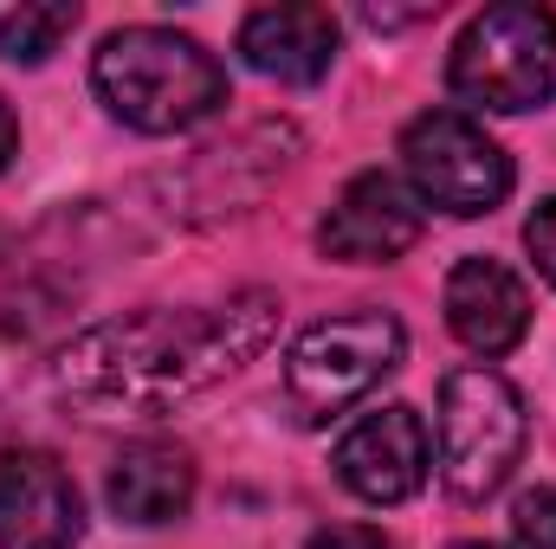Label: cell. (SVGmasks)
<instances>
[{"label": "cell", "mask_w": 556, "mask_h": 549, "mask_svg": "<svg viewBox=\"0 0 556 549\" xmlns=\"http://www.w3.org/2000/svg\"><path fill=\"white\" fill-rule=\"evenodd\" d=\"M511 544L518 549H556V485H538L511 505Z\"/></svg>", "instance_id": "14"}, {"label": "cell", "mask_w": 556, "mask_h": 549, "mask_svg": "<svg viewBox=\"0 0 556 549\" xmlns=\"http://www.w3.org/2000/svg\"><path fill=\"white\" fill-rule=\"evenodd\" d=\"M446 323L472 356H511L531 330V291L498 259H459L446 278Z\"/></svg>", "instance_id": "11"}, {"label": "cell", "mask_w": 556, "mask_h": 549, "mask_svg": "<svg viewBox=\"0 0 556 549\" xmlns=\"http://www.w3.org/2000/svg\"><path fill=\"white\" fill-rule=\"evenodd\" d=\"M402 356H408V330L389 310L324 317L285 349V401L304 426H324L363 395H376L382 375L402 369Z\"/></svg>", "instance_id": "5"}, {"label": "cell", "mask_w": 556, "mask_h": 549, "mask_svg": "<svg viewBox=\"0 0 556 549\" xmlns=\"http://www.w3.org/2000/svg\"><path fill=\"white\" fill-rule=\"evenodd\" d=\"M78 26V7L72 0H52V7H0V59L7 65H46L59 52V39Z\"/></svg>", "instance_id": "13"}, {"label": "cell", "mask_w": 556, "mask_h": 549, "mask_svg": "<svg viewBox=\"0 0 556 549\" xmlns=\"http://www.w3.org/2000/svg\"><path fill=\"white\" fill-rule=\"evenodd\" d=\"M20 155V124H13V111L0 104V175H7V162Z\"/></svg>", "instance_id": "17"}, {"label": "cell", "mask_w": 556, "mask_h": 549, "mask_svg": "<svg viewBox=\"0 0 556 549\" xmlns=\"http://www.w3.org/2000/svg\"><path fill=\"white\" fill-rule=\"evenodd\" d=\"M278 304L273 291H233L227 304H188V310H168V304H149L130 317H104L91 330H78L59 362H52V382L65 401L91 413H175L181 401L233 382L247 362H260L278 336Z\"/></svg>", "instance_id": "1"}, {"label": "cell", "mask_w": 556, "mask_h": 549, "mask_svg": "<svg viewBox=\"0 0 556 549\" xmlns=\"http://www.w3.org/2000/svg\"><path fill=\"white\" fill-rule=\"evenodd\" d=\"M446 85L472 111L525 117L556 98V13L531 0H505L466 20L446 59Z\"/></svg>", "instance_id": "4"}, {"label": "cell", "mask_w": 556, "mask_h": 549, "mask_svg": "<svg viewBox=\"0 0 556 549\" xmlns=\"http://www.w3.org/2000/svg\"><path fill=\"white\" fill-rule=\"evenodd\" d=\"M343 491H356L363 505H408L427 472H433V433L408 401L369 408L330 452Z\"/></svg>", "instance_id": "7"}, {"label": "cell", "mask_w": 556, "mask_h": 549, "mask_svg": "<svg viewBox=\"0 0 556 549\" xmlns=\"http://www.w3.org/2000/svg\"><path fill=\"white\" fill-rule=\"evenodd\" d=\"M85 498L72 472L39 446L0 452V549H78Z\"/></svg>", "instance_id": "8"}, {"label": "cell", "mask_w": 556, "mask_h": 549, "mask_svg": "<svg viewBox=\"0 0 556 549\" xmlns=\"http://www.w3.org/2000/svg\"><path fill=\"white\" fill-rule=\"evenodd\" d=\"M104 498L124 524H175L188 518L194 505V452L175 446V439H137L111 459V478H104Z\"/></svg>", "instance_id": "12"}, {"label": "cell", "mask_w": 556, "mask_h": 549, "mask_svg": "<svg viewBox=\"0 0 556 549\" xmlns=\"http://www.w3.org/2000/svg\"><path fill=\"white\" fill-rule=\"evenodd\" d=\"M304 549H402V544L382 537L376 524H330V531H311Z\"/></svg>", "instance_id": "16"}, {"label": "cell", "mask_w": 556, "mask_h": 549, "mask_svg": "<svg viewBox=\"0 0 556 549\" xmlns=\"http://www.w3.org/2000/svg\"><path fill=\"white\" fill-rule=\"evenodd\" d=\"M402 168H408V194L420 207H440L453 220H479V214L505 207V194H511V155L466 111L415 117L402 130Z\"/></svg>", "instance_id": "6"}, {"label": "cell", "mask_w": 556, "mask_h": 549, "mask_svg": "<svg viewBox=\"0 0 556 549\" xmlns=\"http://www.w3.org/2000/svg\"><path fill=\"white\" fill-rule=\"evenodd\" d=\"M525 439H531V420H525V395L485 369V362H466L440 382V413H433V465H440V485L446 498L459 505H485L505 491V478L518 472L525 459Z\"/></svg>", "instance_id": "3"}, {"label": "cell", "mask_w": 556, "mask_h": 549, "mask_svg": "<svg viewBox=\"0 0 556 549\" xmlns=\"http://www.w3.org/2000/svg\"><path fill=\"white\" fill-rule=\"evenodd\" d=\"M525 246H531V266L556 284V194L538 201V214L525 220Z\"/></svg>", "instance_id": "15"}, {"label": "cell", "mask_w": 556, "mask_h": 549, "mask_svg": "<svg viewBox=\"0 0 556 549\" xmlns=\"http://www.w3.org/2000/svg\"><path fill=\"white\" fill-rule=\"evenodd\" d=\"M453 549H498V544H453Z\"/></svg>", "instance_id": "18"}, {"label": "cell", "mask_w": 556, "mask_h": 549, "mask_svg": "<svg viewBox=\"0 0 556 549\" xmlns=\"http://www.w3.org/2000/svg\"><path fill=\"white\" fill-rule=\"evenodd\" d=\"M337 13L330 7H311V0H285V7H260L247 13L240 26V59L278 78V85H324L330 65H337Z\"/></svg>", "instance_id": "10"}, {"label": "cell", "mask_w": 556, "mask_h": 549, "mask_svg": "<svg viewBox=\"0 0 556 549\" xmlns=\"http://www.w3.org/2000/svg\"><path fill=\"white\" fill-rule=\"evenodd\" d=\"M98 104L137 137H181L227 104L220 59L175 26H124L91 59Z\"/></svg>", "instance_id": "2"}, {"label": "cell", "mask_w": 556, "mask_h": 549, "mask_svg": "<svg viewBox=\"0 0 556 549\" xmlns=\"http://www.w3.org/2000/svg\"><path fill=\"white\" fill-rule=\"evenodd\" d=\"M420 240V201L382 168H363L356 181H343V194L330 201L317 246L324 259L343 266H389Z\"/></svg>", "instance_id": "9"}]
</instances>
